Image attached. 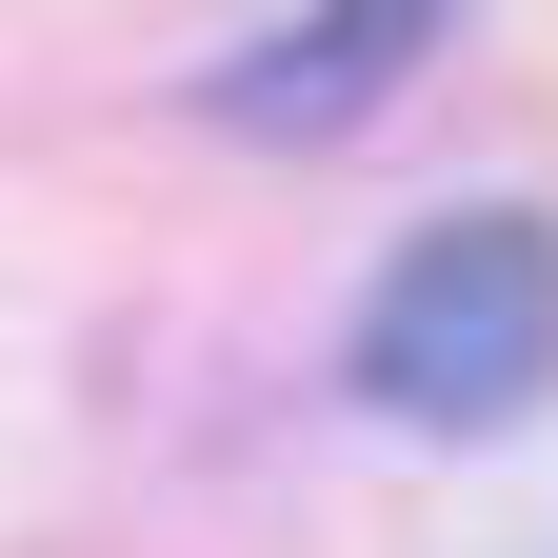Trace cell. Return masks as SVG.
Wrapping results in <instances>:
<instances>
[{"label":"cell","mask_w":558,"mask_h":558,"mask_svg":"<svg viewBox=\"0 0 558 558\" xmlns=\"http://www.w3.org/2000/svg\"><path fill=\"white\" fill-rule=\"evenodd\" d=\"M360 399L418 439H499L519 399H558V220H519V199L418 220L360 300Z\"/></svg>","instance_id":"obj_1"},{"label":"cell","mask_w":558,"mask_h":558,"mask_svg":"<svg viewBox=\"0 0 558 558\" xmlns=\"http://www.w3.org/2000/svg\"><path fill=\"white\" fill-rule=\"evenodd\" d=\"M439 21H459V0H319V21H279V40L220 60V120H259V140H339Z\"/></svg>","instance_id":"obj_2"},{"label":"cell","mask_w":558,"mask_h":558,"mask_svg":"<svg viewBox=\"0 0 558 558\" xmlns=\"http://www.w3.org/2000/svg\"><path fill=\"white\" fill-rule=\"evenodd\" d=\"M538 558H558V538H538Z\"/></svg>","instance_id":"obj_3"}]
</instances>
